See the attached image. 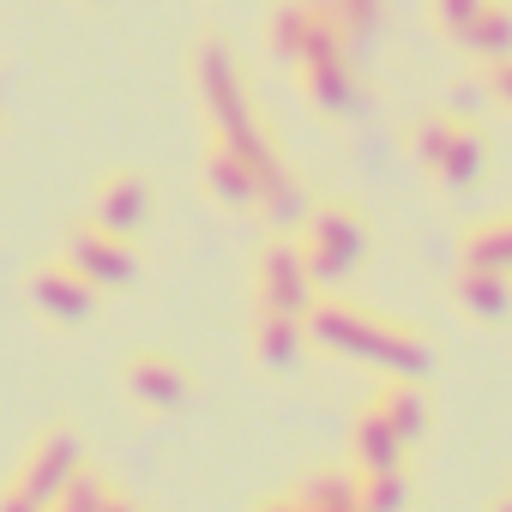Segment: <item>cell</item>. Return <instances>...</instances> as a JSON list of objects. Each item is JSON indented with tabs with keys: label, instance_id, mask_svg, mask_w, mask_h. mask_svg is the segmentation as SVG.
Returning <instances> with one entry per match:
<instances>
[{
	"label": "cell",
	"instance_id": "d6986e66",
	"mask_svg": "<svg viewBox=\"0 0 512 512\" xmlns=\"http://www.w3.org/2000/svg\"><path fill=\"white\" fill-rule=\"evenodd\" d=\"M49 506H55V512H109V506H115V488H109L97 470H79V476L49 500Z\"/></svg>",
	"mask_w": 512,
	"mask_h": 512
},
{
	"label": "cell",
	"instance_id": "603a6c76",
	"mask_svg": "<svg viewBox=\"0 0 512 512\" xmlns=\"http://www.w3.org/2000/svg\"><path fill=\"white\" fill-rule=\"evenodd\" d=\"M0 512H49L43 500H31L25 488H7V494H0Z\"/></svg>",
	"mask_w": 512,
	"mask_h": 512
},
{
	"label": "cell",
	"instance_id": "9a60e30c",
	"mask_svg": "<svg viewBox=\"0 0 512 512\" xmlns=\"http://www.w3.org/2000/svg\"><path fill=\"white\" fill-rule=\"evenodd\" d=\"M458 43H464V55H476L482 67H488V61H500V55H512V7L488 0V7L476 13V25H470Z\"/></svg>",
	"mask_w": 512,
	"mask_h": 512
},
{
	"label": "cell",
	"instance_id": "8fae6325",
	"mask_svg": "<svg viewBox=\"0 0 512 512\" xmlns=\"http://www.w3.org/2000/svg\"><path fill=\"white\" fill-rule=\"evenodd\" d=\"M302 344H308V326L296 314H253V362L266 374H290L302 362Z\"/></svg>",
	"mask_w": 512,
	"mask_h": 512
},
{
	"label": "cell",
	"instance_id": "30bf717a",
	"mask_svg": "<svg viewBox=\"0 0 512 512\" xmlns=\"http://www.w3.org/2000/svg\"><path fill=\"white\" fill-rule=\"evenodd\" d=\"M362 410H374V416H380V422H386V428L404 440V446L428 434V398H422V386H416L410 374H392V380H380V386H374V398H368Z\"/></svg>",
	"mask_w": 512,
	"mask_h": 512
},
{
	"label": "cell",
	"instance_id": "6da1fadb",
	"mask_svg": "<svg viewBox=\"0 0 512 512\" xmlns=\"http://www.w3.org/2000/svg\"><path fill=\"white\" fill-rule=\"evenodd\" d=\"M302 326H308L314 344H326V350H338V356H368L374 368H392V374H410V380L428 368V344H422L416 332H404L398 320L362 314V308H350V302H314V308L302 314Z\"/></svg>",
	"mask_w": 512,
	"mask_h": 512
},
{
	"label": "cell",
	"instance_id": "5b68a950",
	"mask_svg": "<svg viewBox=\"0 0 512 512\" xmlns=\"http://www.w3.org/2000/svg\"><path fill=\"white\" fill-rule=\"evenodd\" d=\"M67 260H73L97 290H121V284H133V272H139L133 241H127V235H115V229H103V223H79V229H73Z\"/></svg>",
	"mask_w": 512,
	"mask_h": 512
},
{
	"label": "cell",
	"instance_id": "e0dca14e",
	"mask_svg": "<svg viewBox=\"0 0 512 512\" xmlns=\"http://www.w3.org/2000/svg\"><path fill=\"white\" fill-rule=\"evenodd\" d=\"M464 260L470 266H488V272H512V211L506 217H482L464 235Z\"/></svg>",
	"mask_w": 512,
	"mask_h": 512
},
{
	"label": "cell",
	"instance_id": "d4e9b609",
	"mask_svg": "<svg viewBox=\"0 0 512 512\" xmlns=\"http://www.w3.org/2000/svg\"><path fill=\"white\" fill-rule=\"evenodd\" d=\"M494 512H512V494H506V500H494Z\"/></svg>",
	"mask_w": 512,
	"mask_h": 512
},
{
	"label": "cell",
	"instance_id": "8992f818",
	"mask_svg": "<svg viewBox=\"0 0 512 512\" xmlns=\"http://www.w3.org/2000/svg\"><path fill=\"white\" fill-rule=\"evenodd\" d=\"M79 470H85V446H79L67 428H49V434L25 452V470H19V482H13V488H25L31 500H43V506H49V500L79 476Z\"/></svg>",
	"mask_w": 512,
	"mask_h": 512
},
{
	"label": "cell",
	"instance_id": "7a4b0ae2",
	"mask_svg": "<svg viewBox=\"0 0 512 512\" xmlns=\"http://www.w3.org/2000/svg\"><path fill=\"white\" fill-rule=\"evenodd\" d=\"M296 247H302V260H308V278H314V284H338V278H350L356 260H362L368 223L356 217V205H344V199H320V205L302 217Z\"/></svg>",
	"mask_w": 512,
	"mask_h": 512
},
{
	"label": "cell",
	"instance_id": "277c9868",
	"mask_svg": "<svg viewBox=\"0 0 512 512\" xmlns=\"http://www.w3.org/2000/svg\"><path fill=\"white\" fill-rule=\"evenodd\" d=\"M121 386H127V398H133L139 410H181V404L193 398V374H187V362L169 356V350H133V356L121 362Z\"/></svg>",
	"mask_w": 512,
	"mask_h": 512
},
{
	"label": "cell",
	"instance_id": "5bb4252c",
	"mask_svg": "<svg viewBox=\"0 0 512 512\" xmlns=\"http://www.w3.org/2000/svg\"><path fill=\"white\" fill-rule=\"evenodd\" d=\"M350 470H404V440H398L374 410L356 416V434H350Z\"/></svg>",
	"mask_w": 512,
	"mask_h": 512
},
{
	"label": "cell",
	"instance_id": "52a82bcc",
	"mask_svg": "<svg viewBox=\"0 0 512 512\" xmlns=\"http://www.w3.org/2000/svg\"><path fill=\"white\" fill-rule=\"evenodd\" d=\"M91 223H103V229H115V235H139V229L151 223V181L133 175V169L103 175V187H97V199H91Z\"/></svg>",
	"mask_w": 512,
	"mask_h": 512
},
{
	"label": "cell",
	"instance_id": "4fadbf2b",
	"mask_svg": "<svg viewBox=\"0 0 512 512\" xmlns=\"http://www.w3.org/2000/svg\"><path fill=\"white\" fill-rule=\"evenodd\" d=\"M452 296H458V308L476 314V320H500V314L512 308V284H506V272H488V266H470V260L458 266Z\"/></svg>",
	"mask_w": 512,
	"mask_h": 512
},
{
	"label": "cell",
	"instance_id": "44dd1931",
	"mask_svg": "<svg viewBox=\"0 0 512 512\" xmlns=\"http://www.w3.org/2000/svg\"><path fill=\"white\" fill-rule=\"evenodd\" d=\"M482 7H488V0H428L434 25H440V31H446L452 43H458V37H464V31L476 25V13H482Z\"/></svg>",
	"mask_w": 512,
	"mask_h": 512
},
{
	"label": "cell",
	"instance_id": "7c38bea8",
	"mask_svg": "<svg viewBox=\"0 0 512 512\" xmlns=\"http://www.w3.org/2000/svg\"><path fill=\"white\" fill-rule=\"evenodd\" d=\"M199 169H205V193H211V199H223V205H235V211H241V205H260V175H253V163L235 157L229 145L211 139Z\"/></svg>",
	"mask_w": 512,
	"mask_h": 512
},
{
	"label": "cell",
	"instance_id": "cb8c5ba5",
	"mask_svg": "<svg viewBox=\"0 0 512 512\" xmlns=\"http://www.w3.org/2000/svg\"><path fill=\"white\" fill-rule=\"evenodd\" d=\"M109 512H133V506H127V500H121V494H115V506H109Z\"/></svg>",
	"mask_w": 512,
	"mask_h": 512
},
{
	"label": "cell",
	"instance_id": "3957f363",
	"mask_svg": "<svg viewBox=\"0 0 512 512\" xmlns=\"http://www.w3.org/2000/svg\"><path fill=\"white\" fill-rule=\"evenodd\" d=\"M253 308L260 314H308L314 308V278L296 235H266L260 253H253Z\"/></svg>",
	"mask_w": 512,
	"mask_h": 512
},
{
	"label": "cell",
	"instance_id": "ba28073f",
	"mask_svg": "<svg viewBox=\"0 0 512 512\" xmlns=\"http://www.w3.org/2000/svg\"><path fill=\"white\" fill-rule=\"evenodd\" d=\"M31 302L49 314V320H85L91 308H97V284L73 266V260H49L37 278H31Z\"/></svg>",
	"mask_w": 512,
	"mask_h": 512
},
{
	"label": "cell",
	"instance_id": "ffe728a7",
	"mask_svg": "<svg viewBox=\"0 0 512 512\" xmlns=\"http://www.w3.org/2000/svg\"><path fill=\"white\" fill-rule=\"evenodd\" d=\"M326 19L344 31V37H368L380 25V0H320Z\"/></svg>",
	"mask_w": 512,
	"mask_h": 512
},
{
	"label": "cell",
	"instance_id": "9c48e42d",
	"mask_svg": "<svg viewBox=\"0 0 512 512\" xmlns=\"http://www.w3.org/2000/svg\"><path fill=\"white\" fill-rule=\"evenodd\" d=\"M326 31V7L320 0H278V7L266 13V49L278 55V61H302V49L314 43Z\"/></svg>",
	"mask_w": 512,
	"mask_h": 512
},
{
	"label": "cell",
	"instance_id": "2e32d148",
	"mask_svg": "<svg viewBox=\"0 0 512 512\" xmlns=\"http://www.w3.org/2000/svg\"><path fill=\"white\" fill-rule=\"evenodd\" d=\"M434 175H440L446 187H470V181H482V133H476L470 121H458V127H452V139H446V151H440Z\"/></svg>",
	"mask_w": 512,
	"mask_h": 512
},
{
	"label": "cell",
	"instance_id": "ac0fdd59",
	"mask_svg": "<svg viewBox=\"0 0 512 512\" xmlns=\"http://www.w3.org/2000/svg\"><path fill=\"white\" fill-rule=\"evenodd\" d=\"M350 476H356V506L362 512H404V494H410L404 470H350Z\"/></svg>",
	"mask_w": 512,
	"mask_h": 512
},
{
	"label": "cell",
	"instance_id": "7402d4cb",
	"mask_svg": "<svg viewBox=\"0 0 512 512\" xmlns=\"http://www.w3.org/2000/svg\"><path fill=\"white\" fill-rule=\"evenodd\" d=\"M488 97L500 103V109H512V55H500V61H488Z\"/></svg>",
	"mask_w": 512,
	"mask_h": 512
}]
</instances>
